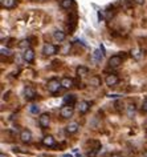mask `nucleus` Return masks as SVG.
I'll return each instance as SVG.
<instances>
[{"label": "nucleus", "instance_id": "f257e3e1", "mask_svg": "<svg viewBox=\"0 0 147 157\" xmlns=\"http://www.w3.org/2000/svg\"><path fill=\"white\" fill-rule=\"evenodd\" d=\"M48 91L50 93H56V92H58L60 91V88L62 87L61 85V81H58V80H56V78H52L50 81H48Z\"/></svg>", "mask_w": 147, "mask_h": 157}, {"label": "nucleus", "instance_id": "f03ea898", "mask_svg": "<svg viewBox=\"0 0 147 157\" xmlns=\"http://www.w3.org/2000/svg\"><path fill=\"white\" fill-rule=\"evenodd\" d=\"M73 112H74V109H73L72 105H65V107L61 108L60 115L62 119H69V117L73 116Z\"/></svg>", "mask_w": 147, "mask_h": 157}, {"label": "nucleus", "instance_id": "7ed1b4c3", "mask_svg": "<svg viewBox=\"0 0 147 157\" xmlns=\"http://www.w3.org/2000/svg\"><path fill=\"white\" fill-rule=\"evenodd\" d=\"M43 53L46 55V56L55 55V53H57V47L53 45V44H50V43H46L45 45L43 47Z\"/></svg>", "mask_w": 147, "mask_h": 157}, {"label": "nucleus", "instance_id": "20e7f679", "mask_svg": "<svg viewBox=\"0 0 147 157\" xmlns=\"http://www.w3.org/2000/svg\"><path fill=\"white\" fill-rule=\"evenodd\" d=\"M23 59L27 61V63H32L35 60V51L32 48H25L23 52Z\"/></svg>", "mask_w": 147, "mask_h": 157}, {"label": "nucleus", "instance_id": "39448f33", "mask_svg": "<svg viewBox=\"0 0 147 157\" xmlns=\"http://www.w3.org/2000/svg\"><path fill=\"white\" fill-rule=\"evenodd\" d=\"M49 122H50V117L48 113H41V116L38 117V124L41 128H48Z\"/></svg>", "mask_w": 147, "mask_h": 157}, {"label": "nucleus", "instance_id": "423d86ee", "mask_svg": "<svg viewBox=\"0 0 147 157\" xmlns=\"http://www.w3.org/2000/svg\"><path fill=\"white\" fill-rule=\"evenodd\" d=\"M122 64V57L119 55H114L111 56V57L109 59V65L113 68H116V67H119V65Z\"/></svg>", "mask_w": 147, "mask_h": 157}, {"label": "nucleus", "instance_id": "0eeeda50", "mask_svg": "<svg viewBox=\"0 0 147 157\" xmlns=\"http://www.w3.org/2000/svg\"><path fill=\"white\" fill-rule=\"evenodd\" d=\"M119 81V78L117 75H107V77L105 78V83H106V85H109V87H114V85H117Z\"/></svg>", "mask_w": 147, "mask_h": 157}, {"label": "nucleus", "instance_id": "6e6552de", "mask_svg": "<svg viewBox=\"0 0 147 157\" xmlns=\"http://www.w3.org/2000/svg\"><path fill=\"white\" fill-rule=\"evenodd\" d=\"M20 139L23 143H29L32 140V133L31 131H28V129H24V131H21L20 133Z\"/></svg>", "mask_w": 147, "mask_h": 157}, {"label": "nucleus", "instance_id": "1a4fd4ad", "mask_svg": "<svg viewBox=\"0 0 147 157\" xmlns=\"http://www.w3.org/2000/svg\"><path fill=\"white\" fill-rule=\"evenodd\" d=\"M65 37H66V35H65V32H62V31H55L53 32V39H55L56 41H58V43H61V41L65 40Z\"/></svg>", "mask_w": 147, "mask_h": 157}, {"label": "nucleus", "instance_id": "9d476101", "mask_svg": "<svg viewBox=\"0 0 147 157\" xmlns=\"http://www.w3.org/2000/svg\"><path fill=\"white\" fill-rule=\"evenodd\" d=\"M89 108H90V104L88 101H80V104H78V112L84 115L89 111Z\"/></svg>", "mask_w": 147, "mask_h": 157}, {"label": "nucleus", "instance_id": "9b49d317", "mask_svg": "<svg viewBox=\"0 0 147 157\" xmlns=\"http://www.w3.org/2000/svg\"><path fill=\"white\" fill-rule=\"evenodd\" d=\"M78 128H80L78 122H70V124L66 125V132L69 134H73V133H76V132L78 131Z\"/></svg>", "mask_w": 147, "mask_h": 157}, {"label": "nucleus", "instance_id": "f8f14e48", "mask_svg": "<svg viewBox=\"0 0 147 157\" xmlns=\"http://www.w3.org/2000/svg\"><path fill=\"white\" fill-rule=\"evenodd\" d=\"M43 145L45 146H55L56 145V141L52 136H45L43 139Z\"/></svg>", "mask_w": 147, "mask_h": 157}, {"label": "nucleus", "instance_id": "ddd939ff", "mask_svg": "<svg viewBox=\"0 0 147 157\" xmlns=\"http://www.w3.org/2000/svg\"><path fill=\"white\" fill-rule=\"evenodd\" d=\"M24 95H25V97L27 99H35V96H36V92H35V89L33 88H31V87H27L25 89H24Z\"/></svg>", "mask_w": 147, "mask_h": 157}, {"label": "nucleus", "instance_id": "4468645a", "mask_svg": "<svg viewBox=\"0 0 147 157\" xmlns=\"http://www.w3.org/2000/svg\"><path fill=\"white\" fill-rule=\"evenodd\" d=\"M76 103V96L74 95H66V96L64 97V104L65 105H74Z\"/></svg>", "mask_w": 147, "mask_h": 157}, {"label": "nucleus", "instance_id": "2eb2a0df", "mask_svg": "<svg viewBox=\"0 0 147 157\" xmlns=\"http://www.w3.org/2000/svg\"><path fill=\"white\" fill-rule=\"evenodd\" d=\"M1 6L7 9H11L16 6V0H1Z\"/></svg>", "mask_w": 147, "mask_h": 157}, {"label": "nucleus", "instance_id": "dca6fc26", "mask_svg": "<svg viewBox=\"0 0 147 157\" xmlns=\"http://www.w3.org/2000/svg\"><path fill=\"white\" fill-rule=\"evenodd\" d=\"M61 85H62L64 88H70V87H73V80L70 77H64L62 80H61Z\"/></svg>", "mask_w": 147, "mask_h": 157}, {"label": "nucleus", "instance_id": "f3484780", "mask_svg": "<svg viewBox=\"0 0 147 157\" xmlns=\"http://www.w3.org/2000/svg\"><path fill=\"white\" fill-rule=\"evenodd\" d=\"M89 84L93 85V87H99L101 85V78L98 77V76H92L89 80Z\"/></svg>", "mask_w": 147, "mask_h": 157}, {"label": "nucleus", "instance_id": "a211bd4d", "mask_svg": "<svg viewBox=\"0 0 147 157\" xmlns=\"http://www.w3.org/2000/svg\"><path fill=\"white\" fill-rule=\"evenodd\" d=\"M88 73H89V69H88V67H84V65H81V67L77 68V75L81 76V77L86 76Z\"/></svg>", "mask_w": 147, "mask_h": 157}, {"label": "nucleus", "instance_id": "6ab92c4d", "mask_svg": "<svg viewBox=\"0 0 147 157\" xmlns=\"http://www.w3.org/2000/svg\"><path fill=\"white\" fill-rule=\"evenodd\" d=\"M102 52H101V50H95L94 52H93V60L94 61H101L102 60Z\"/></svg>", "mask_w": 147, "mask_h": 157}, {"label": "nucleus", "instance_id": "aec40b11", "mask_svg": "<svg viewBox=\"0 0 147 157\" xmlns=\"http://www.w3.org/2000/svg\"><path fill=\"white\" fill-rule=\"evenodd\" d=\"M99 149H101V145H98V146H95V148L90 149V151L88 152V157H95L98 154V152H99Z\"/></svg>", "mask_w": 147, "mask_h": 157}, {"label": "nucleus", "instance_id": "412c9836", "mask_svg": "<svg viewBox=\"0 0 147 157\" xmlns=\"http://www.w3.org/2000/svg\"><path fill=\"white\" fill-rule=\"evenodd\" d=\"M73 6V0H61V7L64 9H69Z\"/></svg>", "mask_w": 147, "mask_h": 157}, {"label": "nucleus", "instance_id": "4be33fe9", "mask_svg": "<svg viewBox=\"0 0 147 157\" xmlns=\"http://www.w3.org/2000/svg\"><path fill=\"white\" fill-rule=\"evenodd\" d=\"M29 112H31V113H33V115H37L38 112H40V107H38V105H31V107H29Z\"/></svg>", "mask_w": 147, "mask_h": 157}, {"label": "nucleus", "instance_id": "5701e85b", "mask_svg": "<svg viewBox=\"0 0 147 157\" xmlns=\"http://www.w3.org/2000/svg\"><path fill=\"white\" fill-rule=\"evenodd\" d=\"M1 55H3V56H11L12 52H11V50H8V48L1 47Z\"/></svg>", "mask_w": 147, "mask_h": 157}, {"label": "nucleus", "instance_id": "b1692460", "mask_svg": "<svg viewBox=\"0 0 147 157\" xmlns=\"http://www.w3.org/2000/svg\"><path fill=\"white\" fill-rule=\"evenodd\" d=\"M139 53H142L141 50H134V51H133V56L136 59V60H139V59L142 57V55H139Z\"/></svg>", "mask_w": 147, "mask_h": 157}, {"label": "nucleus", "instance_id": "393cba45", "mask_svg": "<svg viewBox=\"0 0 147 157\" xmlns=\"http://www.w3.org/2000/svg\"><path fill=\"white\" fill-rule=\"evenodd\" d=\"M28 45H29L28 40H23V41H21V43H20V47H21V48H25V47H27V48H28Z\"/></svg>", "mask_w": 147, "mask_h": 157}, {"label": "nucleus", "instance_id": "a878e982", "mask_svg": "<svg viewBox=\"0 0 147 157\" xmlns=\"http://www.w3.org/2000/svg\"><path fill=\"white\" fill-rule=\"evenodd\" d=\"M142 109H143L144 112H147V100L143 101V104H142Z\"/></svg>", "mask_w": 147, "mask_h": 157}, {"label": "nucleus", "instance_id": "bb28decb", "mask_svg": "<svg viewBox=\"0 0 147 157\" xmlns=\"http://www.w3.org/2000/svg\"><path fill=\"white\" fill-rule=\"evenodd\" d=\"M136 4H143L144 3V0H134Z\"/></svg>", "mask_w": 147, "mask_h": 157}, {"label": "nucleus", "instance_id": "cd10ccee", "mask_svg": "<svg viewBox=\"0 0 147 157\" xmlns=\"http://www.w3.org/2000/svg\"><path fill=\"white\" fill-rule=\"evenodd\" d=\"M111 157H122V156H121L119 153H113V154H111Z\"/></svg>", "mask_w": 147, "mask_h": 157}, {"label": "nucleus", "instance_id": "c85d7f7f", "mask_svg": "<svg viewBox=\"0 0 147 157\" xmlns=\"http://www.w3.org/2000/svg\"><path fill=\"white\" fill-rule=\"evenodd\" d=\"M61 157H72V156H70V154H62Z\"/></svg>", "mask_w": 147, "mask_h": 157}, {"label": "nucleus", "instance_id": "c756f323", "mask_svg": "<svg viewBox=\"0 0 147 157\" xmlns=\"http://www.w3.org/2000/svg\"><path fill=\"white\" fill-rule=\"evenodd\" d=\"M0 157H6V156H4V154H3V153H1V154H0Z\"/></svg>", "mask_w": 147, "mask_h": 157}, {"label": "nucleus", "instance_id": "7c9ffc66", "mask_svg": "<svg viewBox=\"0 0 147 157\" xmlns=\"http://www.w3.org/2000/svg\"><path fill=\"white\" fill-rule=\"evenodd\" d=\"M146 127H147V125H146Z\"/></svg>", "mask_w": 147, "mask_h": 157}]
</instances>
